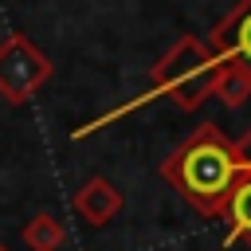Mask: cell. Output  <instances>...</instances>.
<instances>
[{"mask_svg":"<svg viewBox=\"0 0 251 251\" xmlns=\"http://www.w3.org/2000/svg\"><path fill=\"white\" fill-rule=\"evenodd\" d=\"M251 173V161L243 157L239 141L224 137V129L216 122L196 126L165 161H161V176L176 188L180 200H188L200 216L216 220L227 192L235 188L239 176Z\"/></svg>","mask_w":251,"mask_h":251,"instance_id":"obj_1","label":"cell"},{"mask_svg":"<svg viewBox=\"0 0 251 251\" xmlns=\"http://www.w3.org/2000/svg\"><path fill=\"white\" fill-rule=\"evenodd\" d=\"M220 59L208 51V43L204 39H196V35H180L157 63H153V71H149V94H141L137 102H129V106H122V110H114V114H106V118H98V122H90V126H82V129H75V137H86L90 129H98V126H106L110 118H122V114H129L133 106H141V102H149V98H173L180 110H200L208 98H212V86H216V78H220Z\"/></svg>","mask_w":251,"mask_h":251,"instance_id":"obj_2","label":"cell"},{"mask_svg":"<svg viewBox=\"0 0 251 251\" xmlns=\"http://www.w3.org/2000/svg\"><path fill=\"white\" fill-rule=\"evenodd\" d=\"M55 75V63L24 35V31H8L0 39V98L8 106L27 102L39 86H47Z\"/></svg>","mask_w":251,"mask_h":251,"instance_id":"obj_3","label":"cell"},{"mask_svg":"<svg viewBox=\"0 0 251 251\" xmlns=\"http://www.w3.org/2000/svg\"><path fill=\"white\" fill-rule=\"evenodd\" d=\"M208 51L220 59V63H231V67H243L251 75V0H239L212 31H208Z\"/></svg>","mask_w":251,"mask_h":251,"instance_id":"obj_4","label":"cell"},{"mask_svg":"<svg viewBox=\"0 0 251 251\" xmlns=\"http://www.w3.org/2000/svg\"><path fill=\"white\" fill-rule=\"evenodd\" d=\"M122 204H126V196H122V188H118L110 176H86V180L75 188V196H71V208H75L78 220L90 224V227H106V224L122 212Z\"/></svg>","mask_w":251,"mask_h":251,"instance_id":"obj_5","label":"cell"},{"mask_svg":"<svg viewBox=\"0 0 251 251\" xmlns=\"http://www.w3.org/2000/svg\"><path fill=\"white\" fill-rule=\"evenodd\" d=\"M224 227H227V243H247L251 247V173L235 180V188L227 192L220 216Z\"/></svg>","mask_w":251,"mask_h":251,"instance_id":"obj_6","label":"cell"},{"mask_svg":"<svg viewBox=\"0 0 251 251\" xmlns=\"http://www.w3.org/2000/svg\"><path fill=\"white\" fill-rule=\"evenodd\" d=\"M24 243H27V251H63V243H67V227H63L59 216H51V212H35V216L24 224Z\"/></svg>","mask_w":251,"mask_h":251,"instance_id":"obj_7","label":"cell"},{"mask_svg":"<svg viewBox=\"0 0 251 251\" xmlns=\"http://www.w3.org/2000/svg\"><path fill=\"white\" fill-rule=\"evenodd\" d=\"M212 98H220L227 110H239V106L251 98V75H247L243 67L224 63V67H220V78H216V86H212Z\"/></svg>","mask_w":251,"mask_h":251,"instance_id":"obj_8","label":"cell"},{"mask_svg":"<svg viewBox=\"0 0 251 251\" xmlns=\"http://www.w3.org/2000/svg\"><path fill=\"white\" fill-rule=\"evenodd\" d=\"M239 149H243V157H247V161H251V129H247V133H243V141H239Z\"/></svg>","mask_w":251,"mask_h":251,"instance_id":"obj_9","label":"cell"},{"mask_svg":"<svg viewBox=\"0 0 251 251\" xmlns=\"http://www.w3.org/2000/svg\"><path fill=\"white\" fill-rule=\"evenodd\" d=\"M0 251H12V247H8V243H0Z\"/></svg>","mask_w":251,"mask_h":251,"instance_id":"obj_10","label":"cell"}]
</instances>
